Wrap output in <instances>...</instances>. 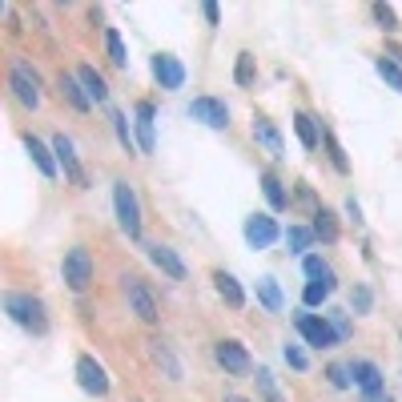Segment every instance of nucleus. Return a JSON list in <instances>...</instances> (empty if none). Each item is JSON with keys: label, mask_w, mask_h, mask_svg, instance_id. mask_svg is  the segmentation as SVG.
Instances as JSON below:
<instances>
[{"label": "nucleus", "mask_w": 402, "mask_h": 402, "mask_svg": "<svg viewBox=\"0 0 402 402\" xmlns=\"http://www.w3.org/2000/svg\"><path fill=\"white\" fill-rule=\"evenodd\" d=\"M226 402H250V398H238V394H229V398Z\"/></svg>", "instance_id": "nucleus-41"}, {"label": "nucleus", "mask_w": 402, "mask_h": 402, "mask_svg": "<svg viewBox=\"0 0 402 402\" xmlns=\"http://www.w3.org/2000/svg\"><path fill=\"white\" fill-rule=\"evenodd\" d=\"M105 49H109V61H113V64H125L129 61L125 40H121V33H117V28H109V33H105Z\"/></svg>", "instance_id": "nucleus-28"}, {"label": "nucleus", "mask_w": 402, "mask_h": 402, "mask_svg": "<svg viewBox=\"0 0 402 402\" xmlns=\"http://www.w3.org/2000/svg\"><path fill=\"white\" fill-rule=\"evenodd\" d=\"M314 238L338 241V226H334V214H330V209H318L314 214Z\"/></svg>", "instance_id": "nucleus-25"}, {"label": "nucleus", "mask_w": 402, "mask_h": 402, "mask_svg": "<svg viewBox=\"0 0 402 402\" xmlns=\"http://www.w3.org/2000/svg\"><path fill=\"white\" fill-rule=\"evenodd\" d=\"M374 16L382 21V28H398V16H394V8H386V4H374Z\"/></svg>", "instance_id": "nucleus-37"}, {"label": "nucleus", "mask_w": 402, "mask_h": 402, "mask_svg": "<svg viewBox=\"0 0 402 402\" xmlns=\"http://www.w3.org/2000/svg\"><path fill=\"white\" fill-rule=\"evenodd\" d=\"M258 390H262V398H265V402H286V398H282V390H277V382H274V374H270V370H258Z\"/></svg>", "instance_id": "nucleus-29"}, {"label": "nucleus", "mask_w": 402, "mask_h": 402, "mask_svg": "<svg viewBox=\"0 0 402 402\" xmlns=\"http://www.w3.org/2000/svg\"><path fill=\"white\" fill-rule=\"evenodd\" d=\"M286 241H289V250H294V253H306V250H310V241H314V229L289 226V229H286Z\"/></svg>", "instance_id": "nucleus-27"}, {"label": "nucleus", "mask_w": 402, "mask_h": 402, "mask_svg": "<svg viewBox=\"0 0 402 402\" xmlns=\"http://www.w3.org/2000/svg\"><path fill=\"white\" fill-rule=\"evenodd\" d=\"M217 362L226 366L229 374H246L250 370V354L241 342H217Z\"/></svg>", "instance_id": "nucleus-13"}, {"label": "nucleus", "mask_w": 402, "mask_h": 402, "mask_svg": "<svg viewBox=\"0 0 402 402\" xmlns=\"http://www.w3.org/2000/svg\"><path fill=\"white\" fill-rule=\"evenodd\" d=\"M294 129H298V137H302L306 149H318V145H322V133H318V125H314V117H310V113L294 117Z\"/></svg>", "instance_id": "nucleus-21"}, {"label": "nucleus", "mask_w": 402, "mask_h": 402, "mask_svg": "<svg viewBox=\"0 0 402 402\" xmlns=\"http://www.w3.org/2000/svg\"><path fill=\"white\" fill-rule=\"evenodd\" d=\"M262 189H265V201H270L274 209H286V205H289L286 189H282V181H277L274 173H265V177H262Z\"/></svg>", "instance_id": "nucleus-24"}, {"label": "nucleus", "mask_w": 402, "mask_h": 402, "mask_svg": "<svg viewBox=\"0 0 402 402\" xmlns=\"http://www.w3.org/2000/svg\"><path fill=\"white\" fill-rule=\"evenodd\" d=\"M76 81H81V88L88 93V100H105L109 97V85H105V76H100L97 69L81 64V69H76Z\"/></svg>", "instance_id": "nucleus-16"}, {"label": "nucleus", "mask_w": 402, "mask_h": 402, "mask_svg": "<svg viewBox=\"0 0 402 402\" xmlns=\"http://www.w3.org/2000/svg\"><path fill=\"white\" fill-rule=\"evenodd\" d=\"M234 76H238V85H250V81H253V57H250V52H241V57H238V73H234Z\"/></svg>", "instance_id": "nucleus-34"}, {"label": "nucleus", "mask_w": 402, "mask_h": 402, "mask_svg": "<svg viewBox=\"0 0 402 402\" xmlns=\"http://www.w3.org/2000/svg\"><path fill=\"white\" fill-rule=\"evenodd\" d=\"M125 294H129V306H133V314L141 318V322H157V318H161V310H157V298H153L149 294V286H145V282H141V277H129L125 282Z\"/></svg>", "instance_id": "nucleus-5"}, {"label": "nucleus", "mask_w": 402, "mask_h": 402, "mask_svg": "<svg viewBox=\"0 0 402 402\" xmlns=\"http://www.w3.org/2000/svg\"><path fill=\"white\" fill-rule=\"evenodd\" d=\"M4 314L13 318L16 326L33 330V334H45L49 330V318H45V306L33 294H4Z\"/></svg>", "instance_id": "nucleus-1"}, {"label": "nucleus", "mask_w": 402, "mask_h": 402, "mask_svg": "<svg viewBox=\"0 0 402 402\" xmlns=\"http://www.w3.org/2000/svg\"><path fill=\"white\" fill-rule=\"evenodd\" d=\"M330 289L334 286H326V282H310V286L302 289V302H306V306H322V302L330 298Z\"/></svg>", "instance_id": "nucleus-31"}, {"label": "nucleus", "mask_w": 402, "mask_h": 402, "mask_svg": "<svg viewBox=\"0 0 402 402\" xmlns=\"http://www.w3.org/2000/svg\"><path fill=\"white\" fill-rule=\"evenodd\" d=\"M286 362L294 366V370H306V366H310V358H306L298 346H286Z\"/></svg>", "instance_id": "nucleus-38"}, {"label": "nucleus", "mask_w": 402, "mask_h": 402, "mask_svg": "<svg viewBox=\"0 0 402 402\" xmlns=\"http://www.w3.org/2000/svg\"><path fill=\"white\" fill-rule=\"evenodd\" d=\"M113 129L117 137H121V145H125L129 153H133V137H129V125H125V113H113Z\"/></svg>", "instance_id": "nucleus-36"}, {"label": "nucleus", "mask_w": 402, "mask_h": 402, "mask_svg": "<svg viewBox=\"0 0 402 402\" xmlns=\"http://www.w3.org/2000/svg\"><path fill=\"white\" fill-rule=\"evenodd\" d=\"M52 153H57V165L64 169V177H69L73 185H81V189H85V185H88V177H85V169H81V161H76L73 141L64 137V133H61V137H52Z\"/></svg>", "instance_id": "nucleus-8"}, {"label": "nucleus", "mask_w": 402, "mask_h": 402, "mask_svg": "<svg viewBox=\"0 0 402 402\" xmlns=\"http://www.w3.org/2000/svg\"><path fill=\"white\" fill-rule=\"evenodd\" d=\"M201 13H205V21H209V25H217V21H222V8H217L214 0H209V4L201 8Z\"/></svg>", "instance_id": "nucleus-39"}, {"label": "nucleus", "mask_w": 402, "mask_h": 402, "mask_svg": "<svg viewBox=\"0 0 402 402\" xmlns=\"http://www.w3.org/2000/svg\"><path fill=\"white\" fill-rule=\"evenodd\" d=\"M149 354H153V362L165 370V378H169V382H181V362H177V354L169 350L161 338H153V342H149Z\"/></svg>", "instance_id": "nucleus-15"}, {"label": "nucleus", "mask_w": 402, "mask_h": 402, "mask_svg": "<svg viewBox=\"0 0 402 402\" xmlns=\"http://www.w3.org/2000/svg\"><path fill=\"white\" fill-rule=\"evenodd\" d=\"M378 76H382V81H386L390 88H394V93H402V64H394V61H386V57H378Z\"/></svg>", "instance_id": "nucleus-26"}, {"label": "nucleus", "mask_w": 402, "mask_h": 402, "mask_svg": "<svg viewBox=\"0 0 402 402\" xmlns=\"http://www.w3.org/2000/svg\"><path fill=\"white\" fill-rule=\"evenodd\" d=\"M25 149L33 153V161H37V169L45 177H52L57 173V161H52V149L45 145V141H37V137H25Z\"/></svg>", "instance_id": "nucleus-19"}, {"label": "nucleus", "mask_w": 402, "mask_h": 402, "mask_svg": "<svg viewBox=\"0 0 402 402\" xmlns=\"http://www.w3.org/2000/svg\"><path fill=\"white\" fill-rule=\"evenodd\" d=\"M294 326H298V334L310 342V346H334V342H338V334H334V326H330L326 318L298 314V318H294Z\"/></svg>", "instance_id": "nucleus-7"}, {"label": "nucleus", "mask_w": 402, "mask_h": 402, "mask_svg": "<svg viewBox=\"0 0 402 402\" xmlns=\"http://www.w3.org/2000/svg\"><path fill=\"white\" fill-rule=\"evenodd\" d=\"M153 76L161 81V88H181V85H185V69H181V61L169 57V52L153 57Z\"/></svg>", "instance_id": "nucleus-10"}, {"label": "nucleus", "mask_w": 402, "mask_h": 402, "mask_svg": "<svg viewBox=\"0 0 402 402\" xmlns=\"http://www.w3.org/2000/svg\"><path fill=\"white\" fill-rule=\"evenodd\" d=\"M61 274H64V286L73 289V294H85L88 282H93V258H88L85 246H73V250L64 253Z\"/></svg>", "instance_id": "nucleus-4"}, {"label": "nucleus", "mask_w": 402, "mask_h": 402, "mask_svg": "<svg viewBox=\"0 0 402 402\" xmlns=\"http://www.w3.org/2000/svg\"><path fill=\"white\" fill-rule=\"evenodd\" d=\"M61 97H69V105H73L76 113H85L88 105H93V100H88V93L81 88V81H76V76H61Z\"/></svg>", "instance_id": "nucleus-20"}, {"label": "nucleus", "mask_w": 402, "mask_h": 402, "mask_svg": "<svg viewBox=\"0 0 402 402\" xmlns=\"http://www.w3.org/2000/svg\"><path fill=\"white\" fill-rule=\"evenodd\" d=\"M246 241H250L253 250H265V246H274V241H277L274 217H265V214L250 217V222H246Z\"/></svg>", "instance_id": "nucleus-11"}, {"label": "nucleus", "mask_w": 402, "mask_h": 402, "mask_svg": "<svg viewBox=\"0 0 402 402\" xmlns=\"http://www.w3.org/2000/svg\"><path fill=\"white\" fill-rule=\"evenodd\" d=\"M350 374H354V370H350L346 362H334V366L326 370V378H330V382H334L338 390H346V386H350Z\"/></svg>", "instance_id": "nucleus-33"}, {"label": "nucleus", "mask_w": 402, "mask_h": 402, "mask_svg": "<svg viewBox=\"0 0 402 402\" xmlns=\"http://www.w3.org/2000/svg\"><path fill=\"white\" fill-rule=\"evenodd\" d=\"M113 205H117V222L125 229L129 238H141V201L133 193L129 181H117L113 185Z\"/></svg>", "instance_id": "nucleus-3"}, {"label": "nucleus", "mask_w": 402, "mask_h": 402, "mask_svg": "<svg viewBox=\"0 0 402 402\" xmlns=\"http://www.w3.org/2000/svg\"><path fill=\"white\" fill-rule=\"evenodd\" d=\"M253 137L262 141L265 149L274 153V157H282V137H277V129L270 125V121H265V117H258V121H253Z\"/></svg>", "instance_id": "nucleus-22"}, {"label": "nucleus", "mask_w": 402, "mask_h": 402, "mask_svg": "<svg viewBox=\"0 0 402 402\" xmlns=\"http://www.w3.org/2000/svg\"><path fill=\"white\" fill-rule=\"evenodd\" d=\"M8 88L16 93V100H21L25 109H40V76L33 73V64L21 61V57H16L13 69H8Z\"/></svg>", "instance_id": "nucleus-2"}, {"label": "nucleus", "mask_w": 402, "mask_h": 402, "mask_svg": "<svg viewBox=\"0 0 402 402\" xmlns=\"http://www.w3.org/2000/svg\"><path fill=\"white\" fill-rule=\"evenodd\" d=\"M76 382H81V390L85 394H97V398H105L109 394V374H105V366L97 362V358H76Z\"/></svg>", "instance_id": "nucleus-6"}, {"label": "nucleus", "mask_w": 402, "mask_h": 402, "mask_svg": "<svg viewBox=\"0 0 402 402\" xmlns=\"http://www.w3.org/2000/svg\"><path fill=\"white\" fill-rule=\"evenodd\" d=\"M214 282H217V294H222L234 310H241V306H246V294H241V286H238V277H234V274H226V270H222V274H214Z\"/></svg>", "instance_id": "nucleus-18"}, {"label": "nucleus", "mask_w": 402, "mask_h": 402, "mask_svg": "<svg viewBox=\"0 0 402 402\" xmlns=\"http://www.w3.org/2000/svg\"><path fill=\"white\" fill-rule=\"evenodd\" d=\"M306 274L314 277V282H326V286H334V274H330V265L322 262V258H314V253L306 258Z\"/></svg>", "instance_id": "nucleus-30"}, {"label": "nucleus", "mask_w": 402, "mask_h": 402, "mask_svg": "<svg viewBox=\"0 0 402 402\" xmlns=\"http://www.w3.org/2000/svg\"><path fill=\"white\" fill-rule=\"evenodd\" d=\"M258 298H262V306L265 310H282V289H277V282L274 277H262V282H258Z\"/></svg>", "instance_id": "nucleus-23"}, {"label": "nucleus", "mask_w": 402, "mask_h": 402, "mask_svg": "<svg viewBox=\"0 0 402 402\" xmlns=\"http://www.w3.org/2000/svg\"><path fill=\"white\" fill-rule=\"evenodd\" d=\"M350 302H354V314H366L374 298H370V289H366V286H354V298Z\"/></svg>", "instance_id": "nucleus-35"}, {"label": "nucleus", "mask_w": 402, "mask_h": 402, "mask_svg": "<svg viewBox=\"0 0 402 402\" xmlns=\"http://www.w3.org/2000/svg\"><path fill=\"white\" fill-rule=\"evenodd\" d=\"M322 141H326V149H330V161H334V169H338V173H346L350 165H346V153H342L338 137H334V133H322Z\"/></svg>", "instance_id": "nucleus-32"}, {"label": "nucleus", "mask_w": 402, "mask_h": 402, "mask_svg": "<svg viewBox=\"0 0 402 402\" xmlns=\"http://www.w3.org/2000/svg\"><path fill=\"white\" fill-rule=\"evenodd\" d=\"M366 402H390V394H366Z\"/></svg>", "instance_id": "nucleus-40"}, {"label": "nucleus", "mask_w": 402, "mask_h": 402, "mask_svg": "<svg viewBox=\"0 0 402 402\" xmlns=\"http://www.w3.org/2000/svg\"><path fill=\"white\" fill-rule=\"evenodd\" d=\"M137 145L141 153H153V105L149 100L137 105Z\"/></svg>", "instance_id": "nucleus-17"}, {"label": "nucleus", "mask_w": 402, "mask_h": 402, "mask_svg": "<svg viewBox=\"0 0 402 402\" xmlns=\"http://www.w3.org/2000/svg\"><path fill=\"white\" fill-rule=\"evenodd\" d=\"M189 117H193V121H205L209 129H226L229 125V109L217 97H197L193 105H189Z\"/></svg>", "instance_id": "nucleus-9"}, {"label": "nucleus", "mask_w": 402, "mask_h": 402, "mask_svg": "<svg viewBox=\"0 0 402 402\" xmlns=\"http://www.w3.org/2000/svg\"><path fill=\"white\" fill-rule=\"evenodd\" d=\"M350 370H354V382L362 386V394H386V382H382V370H378L374 362H366V358H358V362H354Z\"/></svg>", "instance_id": "nucleus-12"}, {"label": "nucleus", "mask_w": 402, "mask_h": 402, "mask_svg": "<svg viewBox=\"0 0 402 402\" xmlns=\"http://www.w3.org/2000/svg\"><path fill=\"white\" fill-rule=\"evenodd\" d=\"M149 262L161 270V274H169L173 282H181L185 277V262L177 258V250H169V246H149Z\"/></svg>", "instance_id": "nucleus-14"}]
</instances>
